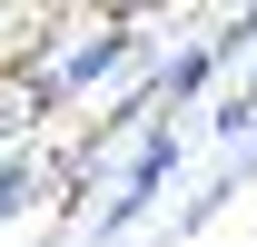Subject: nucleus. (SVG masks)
Returning <instances> with one entry per match:
<instances>
[{
  "label": "nucleus",
  "mask_w": 257,
  "mask_h": 247,
  "mask_svg": "<svg viewBox=\"0 0 257 247\" xmlns=\"http://www.w3.org/2000/svg\"><path fill=\"white\" fill-rule=\"evenodd\" d=\"M128 60H139V30H128V20H109V30L69 40L60 60H50V79H40V99H79V89H109V79H119Z\"/></svg>",
  "instance_id": "obj_1"
},
{
  "label": "nucleus",
  "mask_w": 257,
  "mask_h": 247,
  "mask_svg": "<svg viewBox=\"0 0 257 247\" xmlns=\"http://www.w3.org/2000/svg\"><path fill=\"white\" fill-rule=\"evenodd\" d=\"M208 79H218V50H208V40H188V50H178V60L159 69V89H149V99H159V109H188V99L208 89Z\"/></svg>",
  "instance_id": "obj_3"
},
{
  "label": "nucleus",
  "mask_w": 257,
  "mask_h": 247,
  "mask_svg": "<svg viewBox=\"0 0 257 247\" xmlns=\"http://www.w3.org/2000/svg\"><path fill=\"white\" fill-rule=\"evenodd\" d=\"M30 188H40L30 158H0V217H20V208H30Z\"/></svg>",
  "instance_id": "obj_4"
},
{
  "label": "nucleus",
  "mask_w": 257,
  "mask_h": 247,
  "mask_svg": "<svg viewBox=\"0 0 257 247\" xmlns=\"http://www.w3.org/2000/svg\"><path fill=\"white\" fill-rule=\"evenodd\" d=\"M218 129H227V139H237V129L257 139V89H247V99H227V109H218Z\"/></svg>",
  "instance_id": "obj_5"
},
{
  "label": "nucleus",
  "mask_w": 257,
  "mask_h": 247,
  "mask_svg": "<svg viewBox=\"0 0 257 247\" xmlns=\"http://www.w3.org/2000/svg\"><path fill=\"white\" fill-rule=\"evenodd\" d=\"M247 40H257V0H237V30H227L218 50H247Z\"/></svg>",
  "instance_id": "obj_6"
},
{
  "label": "nucleus",
  "mask_w": 257,
  "mask_h": 247,
  "mask_svg": "<svg viewBox=\"0 0 257 247\" xmlns=\"http://www.w3.org/2000/svg\"><path fill=\"white\" fill-rule=\"evenodd\" d=\"M178 178V129H149L139 139V158H128V178H119V198H109V217L99 227H128V217H149L159 208V188Z\"/></svg>",
  "instance_id": "obj_2"
}]
</instances>
